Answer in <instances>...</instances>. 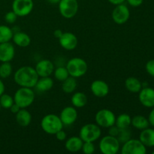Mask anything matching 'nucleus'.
<instances>
[{
	"label": "nucleus",
	"mask_w": 154,
	"mask_h": 154,
	"mask_svg": "<svg viewBox=\"0 0 154 154\" xmlns=\"http://www.w3.org/2000/svg\"><path fill=\"white\" fill-rule=\"evenodd\" d=\"M38 78L35 68L31 66H22L19 68L14 75V82L21 87L33 88Z\"/></svg>",
	"instance_id": "nucleus-1"
},
{
	"label": "nucleus",
	"mask_w": 154,
	"mask_h": 154,
	"mask_svg": "<svg viewBox=\"0 0 154 154\" xmlns=\"http://www.w3.org/2000/svg\"><path fill=\"white\" fill-rule=\"evenodd\" d=\"M63 123L60 117L54 114L45 115L41 121V127L45 133L48 135H55L58 131L63 129Z\"/></svg>",
	"instance_id": "nucleus-2"
},
{
	"label": "nucleus",
	"mask_w": 154,
	"mask_h": 154,
	"mask_svg": "<svg viewBox=\"0 0 154 154\" xmlns=\"http://www.w3.org/2000/svg\"><path fill=\"white\" fill-rule=\"evenodd\" d=\"M66 67L69 75L75 78L83 77L88 70V65L87 62L81 57H74L70 59L68 61Z\"/></svg>",
	"instance_id": "nucleus-3"
},
{
	"label": "nucleus",
	"mask_w": 154,
	"mask_h": 154,
	"mask_svg": "<svg viewBox=\"0 0 154 154\" xmlns=\"http://www.w3.org/2000/svg\"><path fill=\"white\" fill-rule=\"evenodd\" d=\"M35 95L32 88L21 87L14 93V100L21 108H27L34 102Z\"/></svg>",
	"instance_id": "nucleus-4"
},
{
	"label": "nucleus",
	"mask_w": 154,
	"mask_h": 154,
	"mask_svg": "<svg viewBox=\"0 0 154 154\" xmlns=\"http://www.w3.org/2000/svg\"><path fill=\"white\" fill-rule=\"evenodd\" d=\"M102 135L101 127L95 123H87L81 128L79 137L83 141L94 142L97 141Z\"/></svg>",
	"instance_id": "nucleus-5"
},
{
	"label": "nucleus",
	"mask_w": 154,
	"mask_h": 154,
	"mask_svg": "<svg viewBox=\"0 0 154 154\" xmlns=\"http://www.w3.org/2000/svg\"><path fill=\"white\" fill-rule=\"evenodd\" d=\"M99 150L103 154H116L120 150V143L117 137L105 135L99 141Z\"/></svg>",
	"instance_id": "nucleus-6"
},
{
	"label": "nucleus",
	"mask_w": 154,
	"mask_h": 154,
	"mask_svg": "<svg viewBox=\"0 0 154 154\" xmlns=\"http://www.w3.org/2000/svg\"><path fill=\"white\" fill-rule=\"evenodd\" d=\"M96 123L102 128H109L115 124L116 116L112 111L109 109L99 110L95 116Z\"/></svg>",
	"instance_id": "nucleus-7"
},
{
	"label": "nucleus",
	"mask_w": 154,
	"mask_h": 154,
	"mask_svg": "<svg viewBox=\"0 0 154 154\" xmlns=\"http://www.w3.org/2000/svg\"><path fill=\"white\" fill-rule=\"evenodd\" d=\"M58 5L60 14L66 19H72L78 11V2L77 0H61Z\"/></svg>",
	"instance_id": "nucleus-8"
},
{
	"label": "nucleus",
	"mask_w": 154,
	"mask_h": 154,
	"mask_svg": "<svg viewBox=\"0 0 154 154\" xmlns=\"http://www.w3.org/2000/svg\"><path fill=\"white\" fill-rule=\"evenodd\" d=\"M147 148L139 139L130 138L123 143L121 147L122 154H145Z\"/></svg>",
	"instance_id": "nucleus-9"
},
{
	"label": "nucleus",
	"mask_w": 154,
	"mask_h": 154,
	"mask_svg": "<svg viewBox=\"0 0 154 154\" xmlns=\"http://www.w3.org/2000/svg\"><path fill=\"white\" fill-rule=\"evenodd\" d=\"M34 8L32 0H14L12 11L18 17H26L29 14Z\"/></svg>",
	"instance_id": "nucleus-10"
},
{
	"label": "nucleus",
	"mask_w": 154,
	"mask_h": 154,
	"mask_svg": "<svg viewBox=\"0 0 154 154\" xmlns=\"http://www.w3.org/2000/svg\"><path fill=\"white\" fill-rule=\"evenodd\" d=\"M112 19L117 24L122 25L129 20L130 17V11L129 8L124 4H120L115 5L112 11Z\"/></svg>",
	"instance_id": "nucleus-11"
},
{
	"label": "nucleus",
	"mask_w": 154,
	"mask_h": 154,
	"mask_svg": "<svg viewBox=\"0 0 154 154\" xmlns=\"http://www.w3.org/2000/svg\"><path fill=\"white\" fill-rule=\"evenodd\" d=\"M59 43L63 49L66 51H72L78 46V40L74 33L66 32H63L61 37L59 38Z\"/></svg>",
	"instance_id": "nucleus-12"
},
{
	"label": "nucleus",
	"mask_w": 154,
	"mask_h": 154,
	"mask_svg": "<svg viewBox=\"0 0 154 154\" xmlns=\"http://www.w3.org/2000/svg\"><path fill=\"white\" fill-rule=\"evenodd\" d=\"M60 118L64 126H71L78 119V111L74 106H67L60 112Z\"/></svg>",
	"instance_id": "nucleus-13"
},
{
	"label": "nucleus",
	"mask_w": 154,
	"mask_h": 154,
	"mask_svg": "<svg viewBox=\"0 0 154 154\" xmlns=\"http://www.w3.org/2000/svg\"><path fill=\"white\" fill-rule=\"evenodd\" d=\"M138 99L143 106L146 108L154 107V89L149 87H142L139 91Z\"/></svg>",
	"instance_id": "nucleus-14"
},
{
	"label": "nucleus",
	"mask_w": 154,
	"mask_h": 154,
	"mask_svg": "<svg viewBox=\"0 0 154 154\" xmlns=\"http://www.w3.org/2000/svg\"><path fill=\"white\" fill-rule=\"evenodd\" d=\"M90 90L95 96L98 98H103L109 93V86L102 80H96L92 82Z\"/></svg>",
	"instance_id": "nucleus-15"
},
{
	"label": "nucleus",
	"mask_w": 154,
	"mask_h": 154,
	"mask_svg": "<svg viewBox=\"0 0 154 154\" xmlns=\"http://www.w3.org/2000/svg\"><path fill=\"white\" fill-rule=\"evenodd\" d=\"M36 72H37L38 77H49L54 73V65L51 60H42L38 62L36 64L35 68Z\"/></svg>",
	"instance_id": "nucleus-16"
},
{
	"label": "nucleus",
	"mask_w": 154,
	"mask_h": 154,
	"mask_svg": "<svg viewBox=\"0 0 154 154\" xmlns=\"http://www.w3.org/2000/svg\"><path fill=\"white\" fill-rule=\"evenodd\" d=\"M15 56V48L9 42L0 44V62H11Z\"/></svg>",
	"instance_id": "nucleus-17"
},
{
	"label": "nucleus",
	"mask_w": 154,
	"mask_h": 154,
	"mask_svg": "<svg viewBox=\"0 0 154 154\" xmlns=\"http://www.w3.org/2000/svg\"><path fill=\"white\" fill-rule=\"evenodd\" d=\"M83 140L80 137L72 136L68 138L65 143V147L71 153H76L81 150L83 146Z\"/></svg>",
	"instance_id": "nucleus-18"
},
{
	"label": "nucleus",
	"mask_w": 154,
	"mask_h": 154,
	"mask_svg": "<svg viewBox=\"0 0 154 154\" xmlns=\"http://www.w3.org/2000/svg\"><path fill=\"white\" fill-rule=\"evenodd\" d=\"M12 40L17 46L20 47V48H26L29 46L31 43V38L29 35L26 32L20 31L14 32Z\"/></svg>",
	"instance_id": "nucleus-19"
},
{
	"label": "nucleus",
	"mask_w": 154,
	"mask_h": 154,
	"mask_svg": "<svg viewBox=\"0 0 154 154\" xmlns=\"http://www.w3.org/2000/svg\"><path fill=\"white\" fill-rule=\"evenodd\" d=\"M139 140L146 147H154V129L147 127L141 130Z\"/></svg>",
	"instance_id": "nucleus-20"
},
{
	"label": "nucleus",
	"mask_w": 154,
	"mask_h": 154,
	"mask_svg": "<svg viewBox=\"0 0 154 154\" xmlns=\"http://www.w3.org/2000/svg\"><path fill=\"white\" fill-rule=\"evenodd\" d=\"M16 121L19 126L22 127H26L31 123L32 115L26 108H21L16 114Z\"/></svg>",
	"instance_id": "nucleus-21"
},
{
	"label": "nucleus",
	"mask_w": 154,
	"mask_h": 154,
	"mask_svg": "<svg viewBox=\"0 0 154 154\" xmlns=\"http://www.w3.org/2000/svg\"><path fill=\"white\" fill-rule=\"evenodd\" d=\"M54 80L49 77H40L38 80L35 87L39 92H47L54 87Z\"/></svg>",
	"instance_id": "nucleus-22"
},
{
	"label": "nucleus",
	"mask_w": 154,
	"mask_h": 154,
	"mask_svg": "<svg viewBox=\"0 0 154 154\" xmlns=\"http://www.w3.org/2000/svg\"><path fill=\"white\" fill-rule=\"evenodd\" d=\"M125 87L131 93H139L142 89V83L135 77H129L125 81Z\"/></svg>",
	"instance_id": "nucleus-23"
},
{
	"label": "nucleus",
	"mask_w": 154,
	"mask_h": 154,
	"mask_svg": "<svg viewBox=\"0 0 154 154\" xmlns=\"http://www.w3.org/2000/svg\"><path fill=\"white\" fill-rule=\"evenodd\" d=\"M71 102L75 108H81L87 105L88 99L87 95L83 92H76L72 95Z\"/></svg>",
	"instance_id": "nucleus-24"
},
{
	"label": "nucleus",
	"mask_w": 154,
	"mask_h": 154,
	"mask_svg": "<svg viewBox=\"0 0 154 154\" xmlns=\"http://www.w3.org/2000/svg\"><path fill=\"white\" fill-rule=\"evenodd\" d=\"M131 125L135 129L143 130L148 127L150 123H149L148 119L146 118L145 117L142 115H136L132 118Z\"/></svg>",
	"instance_id": "nucleus-25"
},
{
	"label": "nucleus",
	"mask_w": 154,
	"mask_h": 154,
	"mask_svg": "<svg viewBox=\"0 0 154 154\" xmlns=\"http://www.w3.org/2000/svg\"><path fill=\"white\" fill-rule=\"evenodd\" d=\"M77 86H78V84H77L76 78L69 76L67 79L63 81L62 90L66 94H70V93H72L76 90Z\"/></svg>",
	"instance_id": "nucleus-26"
},
{
	"label": "nucleus",
	"mask_w": 154,
	"mask_h": 154,
	"mask_svg": "<svg viewBox=\"0 0 154 154\" xmlns=\"http://www.w3.org/2000/svg\"><path fill=\"white\" fill-rule=\"evenodd\" d=\"M132 117L127 114H121L116 117L115 125L119 129H126L131 125Z\"/></svg>",
	"instance_id": "nucleus-27"
},
{
	"label": "nucleus",
	"mask_w": 154,
	"mask_h": 154,
	"mask_svg": "<svg viewBox=\"0 0 154 154\" xmlns=\"http://www.w3.org/2000/svg\"><path fill=\"white\" fill-rule=\"evenodd\" d=\"M14 32L9 26L0 25V44L9 42L13 37Z\"/></svg>",
	"instance_id": "nucleus-28"
},
{
	"label": "nucleus",
	"mask_w": 154,
	"mask_h": 154,
	"mask_svg": "<svg viewBox=\"0 0 154 154\" xmlns=\"http://www.w3.org/2000/svg\"><path fill=\"white\" fill-rule=\"evenodd\" d=\"M54 75L57 81H62V82L70 76L66 67H64V66H60L54 69Z\"/></svg>",
	"instance_id": "nucleus-29"
},
{
	"label": "nucleus",
	"mask_w": 154,
	"mask_h": 154,
	"mask_svg": "<svg viewBox=\"0 0 154 154\" xmlns=\"http://www.w3.org/2000/svg\"><path fill=\"white\" fill-rule=\"evenodd\" d=\"M12 70H13V68L10 62L2 63V64L0 65V78L3 79L8 78L11 75Z\"/></svg>",
	"instance_id": "nucleus-30"
},
{
	"label": "nucleus",
	"mask_w": 154,
	"mask_h": 154,
	"mask_svg": "<svg viewBox=\"0 0 154 154\" xmlns=\"http://www.w3.org/2000/svg\"><path fill=\"white\" fill-rule=\"evenodd\" d=\"M14 103V97H12L9 94H6L4 93L2 96H0V105L2 108L10 109Z\"/></svg>",
	"instance_id": "nucleus-31"
},
{
	"label": "nucleus",
	"mask_w": 154,
	"mask_h": 154,
	"mask_svg": "<svg viewBox=\"0 0 154 154\" xmlns=\"http://www.w3.org/2000/svg\"><path fill=\"white\" fill-rule=\"evenodd\" d=\"M131 136H132V132L129 130V128H126V129H120V132L117 138L119 142L123 144L130 139Z\"/></svg>",
	"instance_id": "nucleus-32"
},
{
	"label": "nucleus",
	"mask_w": 154,
	"mask_h": 154,
	"mask_svg": "<svg viewBox=\"0 0 154 154\" xmlns=\"http://www.w3.org/2000/svg\"><path fill=\"white\" fill-rule=\"evenodd\" d=\"M95 150H96V147L93 142L84 141L82 148H81L83 153L85 154H93L95 152Z\"/></svg>",
	"instance_id": "nucleus-33"
},
{
	"label": "nucleus",
	"mask_w": 154,
	"mask_h": 154,
	"mask_svg": "<svg viewBox=\"0 0 154 154\" xmlns=\"http://www.w3.org/2000/svg\"><path fill=\"white\" fill-rule=\"evenodd\" d=\"M17 15L13 11H8L5 14V20L8 23L12 24L17 20Z\"/></svg>",
	"instance_id": "nucleus-34"
},
{
	"label": "nucleus",
	"mask_w": 154,
	"mask_h": 154,
	"mask_svg": "<svg viewBox=\"0 0 154 154\" xmlns=\"http://www.w3.org/2000/svg\"><path fill=\"white\" fill-rule=\"evenodd\" d=\"M145 69L150 76L154 77V60H150L146 63Z\"/></svg>",
	"instance_id": "nucleus-35"
},
{
	"label": "nucleus",
	"mask_w": 154,
	"mask_h": 154,
	"mask_svg": "<svg viewBox=\"0 0 154 154\" xmlns=\"http://www.w3.org/2000/svg\"><path fill=\"white\" fill-rule=\"evenodd\" d=\"M108 129H109V131H108V135L114 137H117V135H118L119 134V132H120V129H119L115 124L110 126Z\"/></svg>",
	"instance_id": "nucleus-36"
},
{
	"label": "nucleus",
	"mask_w": 154,
	"mask_h": 154,
	"mask_svg": "<svg viewBox=\"0 0 154 154\" xmlns=\"http://www.w3.org/2000/svg\"><path fill=\"white\" fill-rule=\"evenodd\" d=\"M55 136H56V138H57L58 141H65V140L66 139V138H67V135H66V132L63 131V129L58 131V132L55 134Z\"/></svg>",
	"instance_id": "nucleus-37"
},
{
	"label": "nucleus",
	"mask_w": 154,
	"mask_h": 154,
	"mask_svg": "<svg viewBox=\"0 0 154 154\" xmlns=\"http://www.w3.org/2000/svg\"><path fill=\"white\" fill-rule=\"evenodd\" d=\"M129 5L132 7H138L143 4L144 0H126Z\"/></svg>",
	"instance_id": "nucleus-38"
},
{
	"label": "nucleus",
	"mask_w": 154,
	"mask_h": 154,
	"mask_svg": "<svg viewBox=\"0 0 154 154\" xmlns=\"http://www.w3.org/2000/svg\"><path fill=\"white\" fill-rule=\"evenodd\" d=\"M20 109H21L20 107L18 105H17L15 102L13 104V105H12V106L10 108L11 111V112L14 114H16L17 113Z\"/></svg>",
	"instance_id": "nucleus-39"
},
{
	"label": "nucleus",
	"mask_w": 154,
	"mask_h": 154,
	"mask_svg": "<svg viewBox=\"0 0 154 154\" xmlns=\"http://www.w3.org/2000/svg\"><path fill=\"white\" fill-rule=\"evenodd\" d=\"M148 121L149 123L154 127V107L153 108V109H152V111H150V114H149Z\"/></svg>",
	"instance_id": "nucleus-40"
},
{
	"label": "nucleus",
	"mask_w": 154,
	"mask_h": 154,
	"mask_svg": "<svg viewBox=\"0 0 154 154\" xmlns=\"http://www.w3.org/2000/svg\"><path fill=\"white\" fill-rule=\"evenodd\" d=\"M63 34V32L62 31L61 29H56L55 31L54 32V37L57 38V39L60 38V37L62 36V35Z\"/></svg>",
	"instance_id": "nucleus-41"
},
{
	"label": "nucleus",
	"mask_w": 154,
	"mask_h": 154,
	"mask_svg": "<svg viewBox=\"0 0 154 154\" xmlns=\"http://www.w3.org/2000/svg\"><path fill=\"white\" fill-rule=\"evenodd\" d=\"M108 1L114 5H117L123 4L126 0H108Z\"/></svg>",
	"instance_id": "nucleus-42"
},
{
	"label": "nucleus",
	"mask_w": 154,
	"mask_h": 154,
	"mask_svg": "<svg viewBox=\"0 0 154 154\" xmlns=\"http://www.w3.org/2000/svg\"><path fill=\"white\" fill-rule=\"evenodd\" d=\"M5 93V84L2 82L1 79H0V96L3 94Z\"/></svg>",
	"instance_id": "nucleus-43"
},
{
	"label": "nucleus",
	"mask_w": 154,
	"mask_h": 154,
	"mask_svg": "<svg viewBox=\"0 0 154 154\" xmlns=\"http://www.w3.org/2000/svg\"><path fill=\"white\" fill-rule=\"evenodd\" d=\"M48 2L51 3V4H53V5H56V4H59V2H60L61 0H48Z\"/></svg>",
	"instance_id": "nucleus-44"
},
{
	"label": "nucleus",
	"mask_w": 154,
	"mask_h": 154,
	"mask_svg": "<svg viewBox=\"0 0 154 154\" xmlns=\"http://www.w3.org/2000/svg\"><path fill=\"white\" fill-rule=\"evenodd\" d=\"M1 108H2V107H1V105H0V111H1Z\"/></svg>",
	"instance_id": "nucleus-45"
},
{
	"label": "nucleus",
	"mask_w": 154,
	"mask_h": 154,
	"mask_svg": "<svg viewBox=\"0 0 154 154\" xmlns=\"http://www.w3.org/2000/svg\"><path fill=\"white\" fill-rule=\"evenodd\" d=\"M153 154H154V150L153 151Z\"/></svg>",
	"instance_id": "nucleus-46"
}]
</instances>
